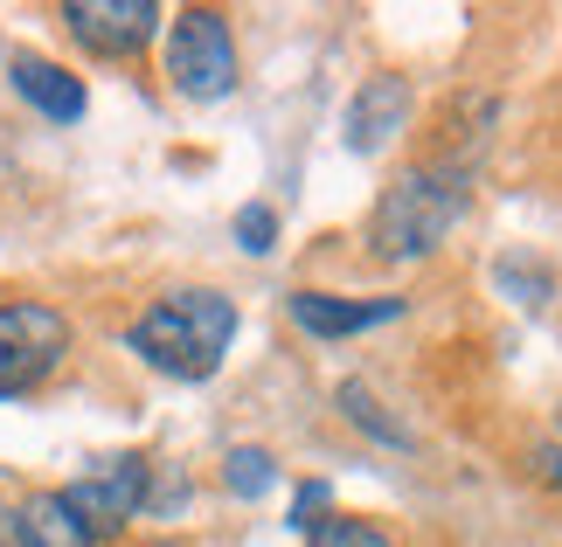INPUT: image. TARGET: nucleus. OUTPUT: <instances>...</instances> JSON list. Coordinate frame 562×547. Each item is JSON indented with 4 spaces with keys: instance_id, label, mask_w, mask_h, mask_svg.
Masks as SVG:
<instances>
[{
    "instance_id": "obj_1",
    "label": "nucleus",
    "mask_w": 562,
    "mask_h": 547,
    "mask_svg": "<svg viewBox=\"0 0 562 547\" xmlns=\"http://www.w3.org/2000/svg\"><path fill=\"white\" fill-rule=\"evenodd\" d=\"M229 333H236V305L223 292H175L133 319V354L175 381H209L229 354Z\"/></svg>"
},
{
    "instance_id": "obj_2",
    "label": "nucleus",
    "mask_w": 562,
    "mask_h": 547,
    "mask_svg": "<svg viewBox=\"0 0 562 547\" xmlns=\"http://www.w3.org/2000/svg\"><path fill=\"white\" fill-rule=\"evenodd\" d=\"M465 215V167H409L382 187V202L369 215V243L389 264H409V257H430L451 236V223Z\"/></svg>"
},
{
    "instance_id": "obj_3",
    "label": "nucleus",
    "mask_w": 562,
    "mask_h": 547,
    "mask_svg": "<svg viewBox=\"0 0 562 547\" xmlns=\"http://www.w3.org/2000/svg\"><path fill=\"white\" fill-rule=\"evenodd\" d=\"M63 354H70V319L42 298L0 305V396H29L35 381H49Z\"/></svg>"
},
{
    "instance_id": "obj_4",
    "label": "nucleus",
    "mask_w": 562,
    "mask_h": 547,
    "mask_svg": "<svg viewBox=\"0 0 562 547\" xmlns=\"http://www.w3.org/2000/svg\"><path fill=\"white\" fill-rule=\"evenodd\" d=\"M167 77L188 104H215L229 98L236 83V42H229V21L215 8H188L175 14V35H167Z\"/></svg>"
},
{
    "instance_id": "obj_5",
    "label": "nucleus",
    "mask_w": 562,
    "mask_h": 547,
    "mask_svg": "<svg viewBox=\"0 0 562 547\" xmlns=\"http://www.w3.org/2000/svg\"><path fill=\"white\" fill-rule=\"evenodd\" d=\"M63 499L77 506V520L91 527V540H104V534H119L125 520H133L139 506H146V457H104L98 471H83L77 486H63Z\"/></svg>"
},
{
    "instance_id": "obj_6",
    "label": "nucleus",
    "mask_w": 562,
    "mask_h": 547,
    "mask_svg": "<svg viewBox=\"0 0 562 547\" xmlns=\"http://www.w3.org/2000/svg\"><path fill=\"white\" fill-rule=\"evenodd\" d=\"M63 21H70V35L98 56H139L160 29V8L154 0H70Z\"/></svg>"
},
{
    "instance_id": "obj_7",
    "label": "nucleus",
    "mask_w": 562,
    "mask_h": 547,
    "mask_svg": "<svg viewBox=\"0 0 562 547\" xmlns=\"http://www.w3.org/2000/svg\"><path fill=\"white\" fill-rule=\"evenodd\" d=\"M403 298H334V292H292V319L299 333L313 340H348V333H369V326L396 319Z\"/></svg>"
},
{
    "instance_id": "obj_8",
    "label": "nucleus",
    "mask_w": 562,
    "mask_h": 547,
    "mask_svg": "<svg viewBox=\"0 0 562 547\" xmlns=\"http://www.w3.org/2000/svg\"><path fill=\"white\" fill-rule=\"evenodd\" d=\"M403 118H409V83L403 77H375V83H361L355 104H348V146L355 152H375L403 133Z\"/></svg>"
},
{
    "instance_id": "obj_9",
    "label": "nucleus",
    "mask_w": 562,
    "mask_h": 547,
    "mask_svg": "<svg viewBox=\"0 0 562 547\" xmlns=\"http://www.w3.org/2000/svg\"><path fill=\"white\" fill-rule=\"evenodd\" d=\"M14 98H29L42 118H56V125H70V118H83V83H77V70H63V62H49V56H14Z\"/></svg>"
},
{
    "instance_id": "obj_10",
    "label": "nucleus",
    "mask_w": 562,
    "mask_h": 547,
    "mask_svg": "<svg viewBox=\"0 0 562 547\" xmlns=\"http://www.w3.org/2000/svg\"><path fill=\"white\" fill-rule=\"evenodd\" d=\"M21 547H98V540L63 492H35L29 506H21Z\"/></svg>"
},
{
    "instance_id": "obj_11",
    "label": "nucleus",
    "mask_w": 562,
    "mask_h": 547,
    "mask_svg": "<svg viewBox=\"0 0 562 547\" xmlns=\"http://www.w3.org/2000/svg\"><path fill=\"white\" fill-rule=\"evenodd\" d=\"M306 547H396L375 520H355V513H319L306 527Z\"/></svg>"
},
{
    "instance_id": "obj_12",
    "label": "nucleus",
    "mask_w": 562,
    "mask_h": 547,
    "mask_svg": "<svg viewBox=\"0 0 562 547\" xmlns=\"http://www.w3.org/2000/svg\"><path fill=\"white\" fill-rule=\"evenodd\" d=\"M340 409H348V415H355V423L369 430V436H382V444H409V430H403V423H389L382 402H375L361 381H340Z\"/></svg>"
},
{
    "instance_id": "obj_13",
    "label": "nucleus",
    "mask_w": 562,
    "mask_h": 547,
    "mask_svg": "<svg viewBox=\"0 0 562 547\" xmlns=\"http://www.w3.org/2000/svg\"><path fill=\"white\" fill-rule=\"evenodd\" d=\"M223 478H229V492H236V499H265L278 471H271V457H265V451H229V471H223Z\"/></svg>"
},
{
    "instance_id": "obj_14",
    "label": "nucleus",
    "mask_w": 562,
    "mask_h": 547,
    "mask_svg": "<svg viewBox=\"0 0 562 547\" xmlns=\"http://www.w3.org/2000/svg\"><path fill=\"white\" fill-rule=\"evenodd\" d=\"M236 236H244V250H250V257H265V250H271V236H278V215H271L265 202H250L244 215H236Z\"/></svg>"
},
{
    "instance_id": "obj_15",
    "label": "nucleus",
    "mask_w": 562,
    "mask_h": 547,
    "mask_svg": "<svg viewBox=\"0 0 562 547\" xmlns=\"http://www.w3.org/2000/svg\"><path fill=\"white\" fill-rule=\"evenodd\" d=\"M0 547H21V506L0 499Z\"/></svg>"
}]
</instances>
